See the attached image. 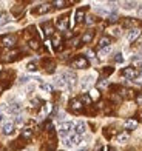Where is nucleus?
Returning <instances> with one entry per match:
<instances>
[{
  "mask_svg": "<svg viewBox=\"0 0 142 151\" xmlns=\"http://www.w3.org/2000/svg\"><path fill=\"white\" fill-rule=\"evenodd\" d=\"M80 102H84V104L90 105V104H91V97H90L88 94H82V96H80Z\"/></svg>",
  "mask_w": 142,
  "mask_h": 151,
  "instance_id": "nucleus-22",
  "label": "nucleus"
},
{
  "mask_svg": "<svg viewBox=\"0 0 142 151\" xmlns=\"http://www.w3.org/2000/svg\"><path fill=\"white\" fill-rule=\"evenodd\" d=\"M110 151H116V150H114V148H110Z\"/></svg>",
  "mask_w": 142,
  "mask_h": 151,
  "instance_id": "nucleus-44",
  "label": "nucleus"
},
{
  "mask_svg": "<svg viewBox=\"0 0 142 151\" xmlns=\"http://www.w3.org/2000/svg\"><path fill=\"white\" fill-rule=\"evenodd\" d=\"M138 14H139V17H142V6H141V8L138 9Z\"/></svg>",
  "mask_w": 142,
  "mask_h": 151,
  "instance_id": "nucleus-41",
  "label": "nucleus"
},
{
  "mask_svg": "<svg viewBox=\"0 0 142 151\" xmlns=\"http://www.w3.org/2000/svg\"><path fill=\"white\" fill-rule=\"evenodd\" d=\"M136 127H138V122L133 120V119H128V120L125 122V128H127V129H134Z\"/></svg>",
  "mask_w": 142,
  "mask_h": 151,
  "instance_id": "nucleus-19",
  "label": "nucleus"
},
{
  "mask_svg": "<svg viewBox=\"0 0 142 151\" xmlns=\"http://www.w3.org/2000/svg\"><path fill=\"white\" fill-rule=\"evenodd\" d=\"M136 6V2H124V9H133Z\"/></svg>",
  "mask_w": 142,
  "mask_h": 151,
  "instance_id": "nucleus-26",
  "label": "nucleus"
},
{
  "mask_svg": "<svg viewBox=\"0 0 142 151\" xmlns=\"http://www.w3.org/2000/svg\"><path fill=\"white\" fill-rule=\"evenodd\" d=\"M91 80H93V76H85V77L82 79V83H80V88L82 90H86L90 85H91Z\"/></svg>",
  "mask_w": 142,
  "mask_h": 151,
  "instance_id": "nucleus-14",
  "label": "nucleus"
},
{
  "mask_svg": "<svg viewBox=\"0 0 142 151\" xmlns=\"http://www.w3.org/2000/svg\"><path fill=\"white\" fill-rule=\"evenodd\" d=\"M3 119H5V117H3V116H2V114H0V123H2V122H3Z\"/></svg>",
  "mask_w": 142,
  "mask_h": 151,
  "instance_id": "nucleus-42",
  "label": "nucleus"
},
{
  "mask_svg": "<svg viewBox=\"0 0 142 151\" xmlns=\"http://www.w3.org/2000/svg\"><path fill=\"white\" fill-rule=\"evenodd\" d=\"M70 106H71V109L74 113H80L84 109V105H82V102H80L79 99H74V100H71L70 102Z\"/></svg>",
  "mask_w": 142,
  "mask_h": 151,
  "instance_id": "nucleus-7",
  "label": "nucleus"
},
{
  "mask_svg": "<svg viewBox=\"0 0 142 151\" xmlns=\"http://www.w3.org/2000/svg\"><path fill=\"white\" fill-rule=\"evenodd\" d=\"M111 73H113V68H107L105 71H102V74H104V76H108V74H111Z\"/></svg>",
  "mask_w": 142,
  "mask_h": 151,
  "instance_id": "nucleus-37",
  "label": "nucleus"
},
{
  "mask_svg": "<svg viewBox=\"0 0 142 151\" xmlns=\"http://www.w3.org/2000/svg\"><path fill=\"white\" fill-rule=\"evenodd\" d=\"M54 85H56L57 88L66 86V82H65V79H63V76H56V77H54Z\"/></svg>",
  "mask_w": 142,
  "mask_h": 151,
  "instance_id": "nucleus-12",
  "label": "nucleus"
},
{
  "mask_svg": "<svg viewBox=\"0 0 142 151\" xmlns=\"http://www.w3.org/2000/svg\"><path fill=\"white\" fill-rule=\"evenodd\" d=\"M2 131H3V134H6V136L12 134V133H14V123H12V122H8V123H5Z\"/></svg>",
  "mask_w": 142,
  "mask_h": 151,
  "instance_id": "nucleus-8",
  "label": "nucleus"
},
{
  "mask_svg": "<svg viewBox=\"0 0 142 151\" xmlns=\"http://www.w3.org/2000/svg\"><path fill=\"white\" fill-rule=\"evenodd\" d=\"M86 25H91V23H94V17H86Z\"/></svg>",
  "mask_w": 142,
  "mask_h": 151,
  "instance_id": "nucleus-40",
  "label": "nucleus"
},
{
  "mask_svg": "<svg viewBox=\"0 0 142 151\" xmlns=\"http://www.w3.org/2000/svg\"><path fill=\"white\" fill-rule=\"evenodd\" d=\"M11 20H12V19H11V16L8 14V12H2V14H0V26L9 23Z\"/></svg>",
  "mask_w": 142,
  "mask_h": 151,
  "instance_id": "nucleus-13",
  "label": "nucleus"
},
{
  "mask_svg": "<svg viewBox=\"0 0 142 151\" xmlns=\"http://www.w3.org/2000/svg\"><path fill=\"white\" fill-rule=\"evenodd\" d=\"M8 111H9L11 114H17V113L22 111V105H20L19 102H16V104H12V105L8 106Z\"/></svg>",
  "mask_w": 142,
  "mask_h": 151,
  "instance_id": "nucleus-10",
  "label": "nucleus"
},
{
  "mask_svg": "<svg viewBox=\"0 0 142 151\" xmlns=\"http://www.w3.org/2000/svg\"><path fill=\"white\" fill-rule=\"evenodd\" d=\"M110 43H111V40L108 39V37H102V39L99 40V48H100V50H104V48H108V46H110Z\"/></svg>",
  "mask_w": 142,
  "mask_h": 151,
  "instance_id": "nucleus-18",
  "label": "nucleus"
},
{
  "mask_svg": "<svg viewBox=\"0 0 142 151\" xmlns=\"http://www.w3.org/2000/svg\"><path fill=\"white\" fill-rule=\"evenodd\" d=\"M0 43H2V46H5V48H12L16 45V36H12V34H6V36L2 37Z\"/></svg>",
  "mask_w": 142,
  "mask_h": 151,
  "instance_id": "nucleus-3",
  "label": "nucleus"
},
{
  "mask_svg": "<svg viewBox=\"0 0 142 151\" xmlns=\"http://www.w3.org/2000/svg\"><path fill=\"white\" fill-rule=\"evenodd\" d=\"M51 11V5L50 3H43V5H40L39 8L36 9L37 14H46V12H50Z\"/></svg>",
  "mask_w": 142,
  "mask_h": 151,
  "instance_id": "nucleus-9",
  "label": "nucleus"
},
{
  "mask_svg": "<svg viewBox=\"0 0 142 151\" xmlns=\"http://www.w3.org/2000/svg\"><path fill=\"white\" fill-rule=\"evenodd\" d=\"M93 37H94V32H93V31H86L80 40H82V43H90L91 40H93Z\"/></svg>",
  "mask_w": 142,
  "mask_h": 151,
  "instance_id": "nucleus-15",
  "label": "nucleus"
},
{
  "mask_svg": "<svg viewBox=\"0 0 142 151\" xmlns=\"http://www.w3.org/2000/svg\"><path fill=\"white\" fill-rule=\"evenodd\" d=\"M65 5H66V2H63V0H56V2H53V6H56V8H63Z\"/></svg>",
  "mask_w": 142,
  "mask_h": 151,
  "instance_id": "nucleus-27",
  "label": "nucleus"
},
{
  "mask_svg": "<svg viewBox=\"0 0 142 151\" xmlns=\"http://www.w3.org/2000/svg\"><path fill=\"white\" fill-rule=\"evenodd\" d=\"M114 62H117V63H120V62H124L122 54H116V57H114Z\"/></svg>",
  "mask_w": 142,
  "mask_h": 151,
  "instance_id": "nucleus-33",
  "label": "nucleus"
},
{
  "mask_svg": "<svg viewBox=\"0 0 142 151\" xmlns=\"http://www.w3.org/2000/svg\"><path fill=\"white\" fill-rule=\"evenodd\" d=\"M26 70H28V71H37V65L34 63V62H31V63H28V65H26Z\"/></svg>",
  "mask_w": 142,
  "mask_h": 151,
  "instance_id": "nucleus-28",
  "label": "nucleus"
},
{
  "mask_svg": "<svg viewBox=\"0 0 142 151\" xmlns=\"http://www.w3.org/2000/svg\"><path fill=\"white\" fill-rule=\"evenodd\" d=\"M110 34H111V36L119 37V36H120V29H119V28H111V29H110Z\"/></svg>",
  "mask_w": 142,
  "mask_h": 151,
  "instance_id": "nucleus-29",
  "label": "nucleus"
},
{
  "mask_svg": "<svg viewBox=\"0 0 142 151\" xmlns=\"http://www.w3.org/2000/svg\"><path fill=\"white\" fill-rule=\"evenodd\" d=\"M136 104H138V105H142V94L136 96Z\"/></svg>",
  "mask_w": 142,
  "mask_h": 151,
  "instance_id": "nucleus-38",
  "label": "nucleus"
},
{
  "mask_svg": "<svg viewBox=\"0 0 142 151\" xmlns=\"http://www.w3.org/2000/svg\"><path fill=\"white\" fill-rule=\"evenodd\" d=\"M108 20H110L111 23L117 22V14H110V16H108Z\"/></svg>",
  "mask_w": 142,
  "mask_h": 151,
  "instance_id": "nucleus-31",
  "label": "nucleus"
},
{
  "mask_svg": "<svg viewBox=\"0 0 142 151\" xmlns=\"http://www.w3.org/2000/svg\"><path fill=\"white\" fill-rule=\"evenodd\" d=\"M85 131H86V123L85 122H79L76 125V134L80 136V134H84Z\"/></svg>",
  "mask_w": 142,
  "mask_h": 151,
  "instance_id": "nucleus-16",
  "label": "nucleus"
},
{
  "mask_svg": "<svg viewBox=\"0 0 142 151\" xmlns=\"http://www.w3.org/2000/svg\"><path fill=\"white\" fill-rule=\"evenodd\" d=\"M46 71L53 73V71H54V63H46Z\"/></svg>",
  "mask_w": 142,
  "mask_h": 151,
  "instance_id": "nucleus-35",
  "label": "nucleus"
},
{
  "mask_svg": "<svg viewBox=\"0 0 142 151\" xmlns=\"http://www.w3.org/2000/svg\"><path fill=\"white\" fill-rule=\"evenodd\" d=\"M84 19H85V8H80V9L76 11V22L80 23Z\"/></svg>",
  "mask_w": 142,
  "mask_h": 151,
  "instance_id": "nucleus-17",
  "label": "nucleus"
},
{
  "mask_svg": "<svg viewBox=\"0 0 142 151\" xmlns=\"http://www.w3.org/2000/svg\"><path fill=\"white\" fill-rule=\"evenodd\" d=\"M42 26H43V31H45L46 36H51V34L54 32V29H53V25H51V23H43Z\"/></svg>",
  "mask_w": 142,
  "mask_h": 151,
  "instance_id": "nucleus-20",
  "label": "nucleus"
},
{
  "mask_svg": "<svg viewBox=\"0 0 142 151\" xmlns=\"http://www.w3.org/2000/svg\"><path fill=\"white\" fill-rule=\"evenodd\" d=\"M90 97H91V100H93V99H97V97H99V93H97L96 90L91 91V96H90Z\"/></svg>",
  "mask_w": 142,
  "mask_h": 151,
  "instance_id": "nucleus-36",
  "label": "nucleus"
},
{
  "mask_svg": "<svg viewBox=\"0 0 142 151\" xmlns=\"http://www.w3.org/2000/svg\"><path fill=\"white\" fill-rule=\"evenodd\" d=\"M16 123H17V125H22V123H23V119H22V116H17V119H16Z\"/></svg>",
  "mask_w": 142,
  "mask_h": 151,
  "instance_id": "nucleus-39",
  "label": "nucleus"
},
{
  "mask_svg": "<svg viewBox=\"0 0 142 151\" xmlns=\"http://www.w3.org/2000/svg\"><path fill=\"white\" fill-rule=\"evenodd\" d=\"M56 26L60 31H66V29H68V17H66V16L59 17L57 22H56Z\"/></svg>",
  "mask_w": 142,
  "mask_h": 151,
  "instance_id": "nucleus-6",
  "label": "nucleus"
},
{
  "mask_svg": "<svg viewBox=\"0 0 142 151\" xmlns=\"http://www.w3.org/2000/svg\"><path fill=\"white\" fill-rule=\"evenodd\" d=\"M62 76H63V79H65V82H66V88H68V90H71L73 85L76 83V80H77V76L74 74L73 71H66V73L62 74Z\"/></svg>",
  "mask_w": 142,
  "mask_h": 151,
  "instance_id": "nucleus-2",
  "label": "nucleus"
},
{
  "mask_svg": "<svg viewBox=\"0 0 142 151\" xmlns=\"http://www.w3.org/2000/svg\"><path fill=\"white\" fill-rule=\"evenodd\" d=\"M111 51V48L108 46V48H104V50H100V56H107V54H110Z\"/></svg>",
  "mask_w": 142,
  "mask_h": 151,
  "instance_id": "nucleus-30",
  "label": "nucleus"
},
{
  "mask_svg": "<svg viewBox=\"0 0 142 151\" xmlns=\"http://www.w3.org/2000/svg\"><path fill=\"white\" fill-rule=\"evenodd\" d=\"M107 83H108V82H107L105 79H102V80H100L99 83H97V86H99V88H105V86H107Z\"/></svg>",
  "mask_w": 142,
  "mask_h": 151,
  "instance_id": "nucleus-34",
  "label": "nucleus"
},
{
  "mask_svg": "<svg viewBox=\"0 0 142 151\" xmlns=\"http://www.w3.org/2000/svg\"><path fill=\"white\" fill-rule=\"evenodd\" d=\"M71 66L73 68H77V70H84V68L88 66V60H86L84 56H79L71 62Z\"/></svg>",
  "mask_w": 142,
  "mask_h": 151,
  "instance_id": "nucleus-1",
  "label": "nucleus"
},
{
  "mask_svg": "<svg viewBox=\"0 0 142 151\" xmlns=\"http://www.w3.org/2000/svg\"><path fill=\"white\" fill-rule=\"evenodd\" d=\"M40 88H42L45 93H51L53 91V86L50 83H40Z\"/></svg>",
  "mask_w": 142,
  "mask_h": 151,
  "instance_id": "nucleus-25",
  "label": "nucleus"
},
{
  "mask_svg": "<svg viewBox=\"0 0 142 151\" xmlns=\"http://www.w3.org/2000/svg\"><path fill=\"white\" fill-rule=\"evenodd\" d=\"M139 36H141V29H136V28L131 29L130 32H128V42H134Z\"/></svg>",
  "mask_w": 142,
  "mask_h": 151,
  "instance_id": "nucleus-11",
  "label": "nucleus"
},
{
  "mask_svg": "<svg viewBox=\"0 0 142 151\" xmlns=\"http://www.w3.org/2000/svg\"><path fill=\"white\" fill-rule=\"evenodd\" d=\"M79 151H88V148H82V150H79Z\"/></svg>",
  "mask_w": 142,
  "mask_h": 151,
  "instance_id": "nucleus-43",
  "label": "nucleus"
},
{
  "mask_svg": "<svg viewBox=\"0 0 142 151\" xmlns=\"http://www.w3.org/2000/svg\"><path fill=\"white\" fill-rule=\"evenodd\" d=\"M122 76L127 77V79H136L139 76V71L136 70V68H133V66H128V68H124L122 70Z\"/></svg>",
  "mask_w": 142,
  "mask_h": 151,
  "instance_id": "nucleus-4",
  "label": "nucleus"
},
{
  "mask_svg": "<svg viewBox=\"0 0 142 151\" xmlns=\"http://www.w3.org/2000/svg\"><path fill=\"white\" fill-rule=\"evenodd\" d=\"M28 80H31V79H30V77H26V76H22V77L19 79V83H26Z\"/></svg>",
  "mask_w": 142,
  "mask_h": 151,
  "instance_id": "nucleus-32",
  "label": "nucleus"
},
{
  "mask_svg": "<svg viewBox=\"0 0 142 151\" xmlns=\"http://www.w3.org/2000/svg\"><path fill=\"white\" fill-rule=\"evenodd\" d=\"M31 136H32V129H30V128H25L22 131V137H25V139H30Z\"/></svg>",
  "mask_w": 142,
  "mask_h": 151,
  "instance_id": "nucleus-23",
  "label": "nucleus"
},
{
  "mask_svg": "<svg viewBox=\"0 0 142 151\" xmlns=\"http://www.w3.org/2000/svg\"><path fill=\"white\" fill-rule=\"evenodd\" d=\"M116 140L120 142V143H125V142L128 140V133H120V134H117Z\"/></svg>",
  "mask_w": 142,
  "mask_h": 151,
  "instance_id": "nucleus-21",
  "label": "nucleus"
},
{
  "mask_svg": "<svg viewBox=\"0 0 142 151\" xmlns=\"http://www.w3.org/2000/svg\"><path fill=\"white\" fill-rule=\"evenodd\" d=\"M74 128V123L73 122H65V123H62L60 125V129H59V133H60V136H68V133L71 131V129Z\"/></svg>",
  "mask_w": 142,
  "mask_h": 151,
  "instance_id": "nucleus-5",
  "label": "nucleus"
},
{
  "mask_svg": "<svg viewBox=\"0 0 142 151\" xmlns=\"http://www.w3.org/2000/svg\"><path fill=\"white\" fill-rule=\"evenodd\" d=\"M30 46L32 48V50H39V48H40V43H39V40H36V39L30 40Z\"/></svg>",
  "mask_w": 142,
  "mask_h": 151,
  "instance_id": "nucleus-24",
  "label": "nucleus"
}]
</instances>
